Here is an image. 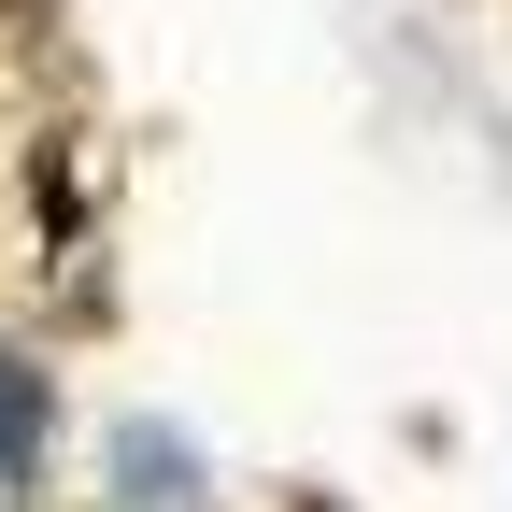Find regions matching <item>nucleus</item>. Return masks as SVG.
<instances>
[{"mask_svg": "<svg viewBox=\"0 0 512 512\" xmlns=\"http://www.w3.org/2000/svg\"><path fill=\"white\" fill-rule=\"evenodd\" d=\"M29 456H43V370L0 356V484H29Z\"/></svg>", "mask_w": 512, "mask_h": 512, "instance_id": "obj_1", "label": "nucleus"}]
</instances>
